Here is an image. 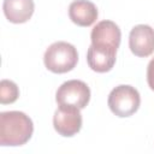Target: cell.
<instances>
[{
	"label": "cell",
	"mask_w": 154,
	"mask_h": 154,
	"mask_svg": "<svg viewBox=\"0 0 154 154\" xmlns=\"http://www.w3.org/2000/svg\"><path fill=\"white\" fill-rule=\"evenodd\" d=\"M32 120L23 112L7 111L0 113V144L23 146L32 136Z\"/></svg>",
	"instance_id": "1"
},
{
	"label": "cell",
	"mask_w": 154,
	"mask_h": 154,
	"mask_svg": "<svg viewBox=\"0 0 154 154\" xmlns=\"http://www.w3.org/2000/svg\"><path fill=\"white\" fill-rule=\"evenodd\" d=\"M78 61V53L73 45L58 41L52 43L45 52L43 63L47 70L53 73H65L71 71Z\"/></svg>",
	"instance_id": "2"
},
{
	"label": "cell",
	"mask_w": 154,
	"mask_h": 154,
	"mask_svg": "<svg viewBox=\"0 0 154 154\" xmlns=\"http://www.w3.org/2000/svg\"><path fill=\"white\" fill-rule=\"evenodd\" d=\"M107 103L113 114L125 118L137 112L141 105V96L136 88L122 84L111 90Z\"/></svg>",
	"instance_id": "3"
},
{
	"label": "cell",
	"mask_w": 154,
	"mask_h": 154,
	"mask_svg": "<svg viewBox=\"0 0 154 154\" xmlns=\"http://www.w3.org/2000/svg\"><path fill=\"white\" fill-rule=\"evenodd\" d=\"M90 100V89L83 81L70 79L64 82L55 93V101L59 106H72L79 109L87 107Z\"/></svg>",
	"instance_id": "4"
},
{
	"label": "cell",
	"mask_w": 154,
	"mask_h": 154,
	"mask_svg": "<svg viewBox=\"0 0 154 154\" xmlns=\"http://www.w3.org/2000/svg\"><path fill=\"white\" fill-rule=\"evenodd\" d=\"M122 32L119 26L112 20H101L91 30V45L96 48H103L117 52L120 45Z\"/></svg>",
	"instance_id": "5"
},
{
	"label": "cell",
	"mask_w": 154,
	"mask_h": 154,
	"mask_svg": "<svg viewBox=\"0 0 154 154\" xmlns=\"http://www.w3.org/2000/svg\"><path fill=\"white\" fill-rule=\"evenodd\" d=\"M79 111V108L72 106H59L53 116L55 131L64 137H71L79 132L82 128V114Z\"/></svg>",
	"instance_id": "6"
},
{
	"label": "cell",
	"mask_w": 154,
	"mask_h": 154,
	"mask_svg": "<svg viewBox=\"0 0 154 154\" xmlns=\"http://www.w3.org/2000/svg\"><path fill=\"white\" fill-rule=\"evenodd\" d=\"M129 47L132 54L146 58L154 52V29L147 24L135 25L129 35Z\"/></svg>",
	"instance_id": "7"
},
{
	"label": "cell",
	"mask_w": 154,
	"mask_h": 154,
	"mask_svg": "<svg viewBox=\"0 0 154 154\" xmlns=\"http://www.w3.org/2000/svg\"><path fill=\"white\" fill-rule=\"evenodd\" d=\"M97 16L96 6L89 0H73L69 6V17L78 26H90Z\"/></svg>",
	"instance_id": "8"
},
{
	"label": "cell",
	"mask_w": 154,
	"mask_h": 154,
	"mask_svg": "<svg viewBox=\"0 0 154 154\" xmlns=\"http://www.w3.org/2000/svg\"><path fill=\"white\" fill-rule=\"evenodd\" d=\"M2 10L5 17L14 24L28 22L35 10L34 0H4Z\"/></svg>",
	"instance_id": "9"
},
{
	"label": "cell",
	"mask_w": 154,
	"mask_h": 154,
	"mask_svg": "<svg viewBox=\"0 0 154 154\" xmlns=\"http://www.w3.org/2000/svg\"><path fill=\"white\" fill-rule=\"evenodd\" d=\"M116 54L117 52L96 48L90 45L87 52V63L89 67L95 72H108L116 64Z\"/></svg>",
	"instance_id": "10"
},
{
	"label": "cell",
	"mask_w": 154,
	"mask_h": 154,
	"mask_svg": "<svg viewBox=\"0 0 154 154\" xmlns=\"http://www.w3.org/2000/svg\"><path fill=\"white\" fill-rule=\"evenodd\" d=\"M19 96V89L13 81L2 79L0 82V102L2 105L13 103Z\"/></svg>",
	"instance_id": "11"
},
{
	"label": "cell",
	"mask_w": 154,
	"mask_h": 154,
	"mask_svg": "<svg viewBox=\"0 0 154 154\" xmlns=\"http://www.w3.org/2000/svg\"><path fill=\"white\" fill-rule=\"evenodd\" d=\"M147 83L149 88L154 91V58L149 61L147 66Z\"/></svg>",
	"instance_id": "12"
}]
</instances>
